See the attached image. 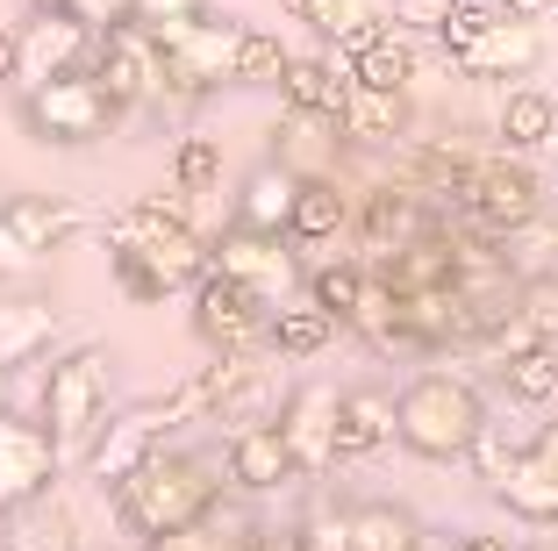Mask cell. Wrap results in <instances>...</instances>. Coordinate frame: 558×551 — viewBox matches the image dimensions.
I'll use <instances>...</instances> for the list:
<instances>
[{"mask_svg": "<svg viewBox=\"0 0 558 551\" xmlns=\"http://www.w3.org/2000/svg\"><path fill=\"white\" fill-rule=\"evenodd\" d=\"M108 259H116L122 294L150 309L172 287H194L208 273V243H201V229H194L180 194H150V201H130L108 223Z\"/></svg>", "mask_w": 558, "mask_h": 551, "instance_id": "6da1fadb", "label": "cell"}, {"mask_svg": "<svg viewBox=\"0 0 558 551\" xmlns=\"http://www.w3.org/2000/svg\"><path fill=\"white\" fill-rule=\"evenodd\" d=\"M215 502H222V480H215V466L201 452H172V444H158V452L144 458V466L130 472V480L116 487V516L130 523L136 537H180V530H201V523L215 516Z\"/></svg>", "mask_w": 558, "mask_h": 551, "instance_id": "7a4b0ae2", "label": "cell"}, {"mask_svg": "<svg viewBox=\"0 0 558 551\" xmlns=\"http://www.w3.org/2000/svg\"><path fill=\"white\" fill-rule=\"evenodd\" d=\"M480 430H487V394L465 373H415L395 394V438L415 458H437V466L444 458H465Z\"/></svg>", "mask_w": 558, "mask_h": 551, "instance_id": "3957f363", "label": "cell"}, {"mask_svg": "<svg viewBox=\"0 0 558 551\" xmlns=\"http://www.w3.org/2000/svg\"><path fill=\"white\" fill-rule=\"evenodd\" d=\"M108 402H116V358L100 344H72L65 358H50L44 373V430L58 444V466H80L86 444L100 438L108 422Z\"/></svg>", "mask_w": 558, "mask_h": 551, "instance_id": "277c9868", "label": "cell"}, {"mask_svg": "<svg viewBox=\"0 0 558 551\" xmlns=\"http://www.w3.org/2000/svg\"><path fill=\"white\" fill-rule=\"evenodd\" d=\"M465 458L480 466L487 494L509 508V516L537 523V530H551V523H558V422H544L530 444H501V430L487 422Z\"/></svg>", "mask_w": 558, "mask_h": 551, "instance_id": "5b68a950", "label": "cell"}, {"mask_svg": "<svg viewBox=\"0 0 558 551\" xmlns=\"http://www.w3.org/2000/svg\"><path fill=\"white\" fill-rule=\"evenodd\" d=\"M451 215L473 237H509L544 215V179L523 165V151H473L451 187Z\"/></svg>", "mask_w": 558, "mask_h": 551, "instance_id": "8992f818", "label": "cell"}, {"mask_svg": "<svg viewBox=\"0 0 558 551\" xmlns=\"http://www.w3.org/2000/svg\"><path fill=\"white\" fill-rule=\"evenodd\" d=\"M22 122H29L36 144H58V151H86L100 136L122 130V100L94 80V72H65V80H44L22 94Z\"/></svg>", "mask_w": 558, "mask_h": 551, "instance_id": "52a82bcc", "label": "cell"}, {"mask_svg": "<svg viewBox=\"0 0 558 551\" xmlns=\"http://www.w3.org/2000/svg\"><path fill=\"white\" fill-rule=\"evenodd\" d=\"M236 44H244V22L222 15H194L158 29V65H165V100H208L236 80Z\"/></svg>", "mask_w": 558, "mask_h": 551, "instance_id": "ba28073f", "label": "cell"}, {"mask_svg": "<svg viewBox=\"0 0 558 551\" xmlns=\"http://www.w3.org/2000/svg\"><path fill=\"white\" fill-rule=\"evenodd\" d=\"M194 330L215 358H236V351H265V330H272V301L251 294L244 279L230 273H201L194 279Z\"/></svg>", "mask_w": 558, "mask_h": 551, "instance_id": "9c48e42d", "label": "cell"}, {"mask_svg": "<svg viewBox=\"0 0 558 551\" xmlns=\"http://www.w3.org/2000/svg\"><path fill=\"white\" fill-rule=\"evenodd\" d=\"M86 65H94V22L72 15V8H36L15 29V86L22 94L44 80H65V72H86Z\"/></svg>", "mask_w": 558, "mask_h": 551, "instance_id": "30bf717a", "label": "cell"}, {"mask_svg": "<svg viewBox=\"0 0 558 551\" xmlns=\"http://www.w3.org/2000/svg\"><path fill=\"white\" fill-rule=\"evenodd\" d=\"M94 72L108 94L122 100V115L130 108H150V100H165V65H158V36L136 29L130 15H116L108 29H94Z\"/></svg>", "mask_w": 558, "mask_h": 551, "instance_id": "8fae6325", "label": "cell"}, {"mask_svg": "<svg viewBox=\"0 0 558 551\" xmlns=\"http://www.w3.org/2000/svg\"><path fill=\"white\" fill-rule=\"evenodd\" d=\"M279 438H287V458H294V480H323L337 466V387L323 380H301L287 402H279Z\"/></svg>", "mask_w": 558, "mask_h": 551, "instance_id": "7c38bea8", "label": "cell"}, {"mask_svg": "<svg viewBox=\"0 0 558 551\" xmlns=\"http://www.w3.org/2000/svg\"><path fill=\"white\" fill-rule=\"evenodd\" d=\"M208 265L215 273H230V279H244L251 294H265V301H294V287H301V265H294V251H287V237H258V229H222V237L208 243Z\"/></svg>", "mask_w": 558, "mask_h": 551, "instance_id": "4fadbf2b", "label": "cell"}, {"mask_svg": "<svg viewBox=\"0 0 558 551\" xmlns=\"http://www.w3.org/2000/svg\"><path fill=\"white\" fill-rule=\"evenodd\" d=\"M351 223H359V243H365L359 259H365V265H379L387 251L415 243L423 229H437V201H423L409 179H379L373 194L351 208Z\"/></svg>", "mask_w": 558, "mask_h": 551, "instance_id": "5bb4252c", "label": "cell"}, {"mask_svg": "<svg viewBox=\"0 0 558 551\" xmlns=\"http://www.w3.org/2000/svg\"><path fill=\"white\" fill-rule=\"evenodd\" d=\"M58 472H65V466H58V444H50L44 422H22V416L0 408V508L50 494Z\"/></svg>", "mask_w": 558, "mask_h": 551, "instance_id": "9a60e30c", "label": "cell"}, {"mask_svg": "<svg viewBox=\"0 0 558 551\" xmlns=\"http://www.w3.org/2000/svg\"><path fill=\"white\" fill-rule=\"evenodd\" d=\"M537 58H544V29H537V22L494 8V22L459 50V58H451V65H459L465 80H523V72H537Z\"/></svg>", "mask_w": 558, "mask_h": 551, "instance_id": "2e32d148", "label": "cell"}, {"mask_svg": "<svg viewBox=\"0 0 558 551\" xmlns=\"http://www.w3.org/2000/svg\"><path fill=\"white\" fill-rule=\"evenodd\" d=\"M0 229H8L29 259H50V251H65L86 229V215L58 194H0Z\"/></svg>", "mask_w": 558, "mask_h": 551, "instance_id": "e0dca14e", "label": "cell"}, {"mask_svg": "<svg viewBox=\"0 0 558 551\" xmlns=\"http://www.w3.org/2000/svg\"><path fill=\"white\" fill-rule=\"evenodd\" d=\"M279 100H287V115L337 122V115H344V100H351V65H344V58H329V50H315V58H287Z\"/></svg>", "mask_w": 558, "mask_h": 551, "instance_id": "ac0fdd59", "label": "cell"}, {"mask_svg": "<svg viewBox=\"0 0 558 551\" xmlns=\"http://www.w3.org/2000/svg\"><path fill=\"white\" fill-rule=\"evenodd\" d=\"M0 551H80V516L58 502V487L0 508Z\"/></svg>", "mask_w": 558, "mask_h": 551, "instance_id": "d6986e66", "label": "cell"}, {"mask_svg": "<svg viewBox=\"0 0 558 551\" xmlns=\"http://www.w3.org/2000/svg\"><path fill=\"white\" fill-rule=\"evenodd\" d=\"M230 480L244 494H272V487L294 480V458H287V438H279V422H236L230 430Z\"/></svg>", "mask_w": 558, "mask_h": 551, "instance_id": "ffe728a7", "label": "cell"}, {"mask_svg": "<svg viewBox=\"0 0 558 551\" xmlns=\"http://www.w3.org/2000/svg\"><path fill=\"white\" fill-rule=\"evenodd\" d=\"M351 229V194L337 187L329 172H301V194H294V223H287V243L301 251H323Z\"/></svg>", "mask_w": 558, "mask_h": 551, "instance_id": "44dd1931", "label": "cell"}, {"mask_svg": "<svg viewBox=\"0 0 558 551\" xmlns=\"http://www.w3.org/2000/svg\"><path fill=\"white\" fill-rule=\"evenodd\" d=\"M401 130H409V94H387V86L351 80V100H344V115H337V136L359 144V151H387V144H401Z\"/></svg>", "mask_w": 558, "mask_h": 551, "instance_id": "7402d4cb", "label": "cell"}, {"mask_svg": "<svg viewBox=\"0 0 558 551\" xmlns=\"http://www.w3.org/2000/svg\"><path fill=\"white\" fill-rule=\"evenodd\" d=\"M294 194H301V172L287 158L279 165H258V172L244 179V194H236V229H258V237H287V223H294Z\"/></svg>", "mask_w": 558, "mask_h": 551, "instance_id": "603a6c76", "label": "cell"}, {"mask_svg": "<svg viewBox=\"0 0 558 551\" xmlns=\"http://www.w3.org/2000/svg\"><path fill=\"white\" fill-rule=\"evenodd\" d=\"M58 344V309L36 301V294H0V366H36V358Z\"/></svg>", "mask_w": 558, "mask_h": 551, "instance_id": "cb8c5ba5", "label": "cell"}, {"mask_svg": "<svg viewBox=\"0 0 558 551\" xmlns=\"http://www.w3.org/2000/svg\"><path fill=\"white\" fill-rule=\"evenodd\" d=\"M387 438H395V394H379V387L337 394V458H365Z\"/></svg>", "mask_w": 558, "mask_h": 551, "instance_id": "d4e9b609", "label": "cell"}, {"mask_svg": "<svg viewBox=\"0 0 558 551\" xmlns=\"http://www.w3.org/2000/svg\"><path fill=\"white\" fill-rule=\"evenodd\" d=\"M337 315L329 309H315L308 294H301V301H279L272 309V330H265V351L272 358H315V351H329V337H337Z\"/></svg>", "mask_w": 558, "mask_h": 551, "instance_id": "484cf974", "label": "cell"}, {"mask_svg": "<svg viewBox=\"0 0 558 551\" xmlns=\"http://www.w3.org/2000/svg\"><path fill=\"white\" fill-rule=\"evenodd\" d=\"M329 58H337V50H329ZM344 65H351V80H359V86H387V94H409V80H415V44L401 36V22H387L373 44L351 50Z\"/></svg>", "mask_w": 558, "mask_h": 551, "instance_id": "4316f807", "label": "cell"}, {"mask_svg": "<svg viewBox=\"0 0 558 551\" xmlns=\"http://www.w3.org/2000/svg\"><path fill=\"white\" fill-rule=\"evenodd\" d=\"M494 136H501V151H544L558 136L551 94H537V86H509V100H501V115H494Z\"/></svg>", "mask_w": 558, "mask_h": 551, "instance_id": "83f0119b", "label": "cell"}, {"mask_svg": "<svg viewBox=\"0 0 558 551\" xmlns=\"http://www.w3.org/2000/svg\"><path fill=\"white\" fill-rule=\"evenodd\" d=\"M423 523L409 502H359L351 508V551H415Z\"/></svg>", "mask_w": 558, "mask_h": 551, "instance_id": "f1b7e54d", "label": "cell"}, {"mask_svg": "<svg viewBox=\"0 0 558 551\" xmlns=\"http://www.w3.org/2000/svg\"><path fill=\"white\" fill-rule=\"evenodd\" d=\"M365 279H373V265H365V259H323V265H308V273H301V294H308L315 309H329L337 323H344V315L359 309Z\"/></svg>", "mask_w": 558, "mask_h": 551, "instance_id": "f546056e", "label": "cell"}, {"mask_svg": "<svg viewBox=\"0 0 558 551\" xmlns=\"http://www.w3.org/2000/svg\"><path fill=\"white\" fill-rule=\"evenodd\" d=\"M215 187H222V144L215 136H180V151H172V194L201 201Z\"/></svg>", "mask_w": 558, "mask_h": 551, "instance_id": "4dcf8cb0", "label": "cell"}, {"mask_svg": "<svg viewBox=\"0 0 558 551\" xmlns=\"http://www.w3.org/2000/svg\"><path fill=\"white\" fill-rule=\"evenodd\" d=\"M501 387H509V402H551V394H558V351H551V344L509 351V358H501Z\"/></svg>", "mask_w": 558, "mask_h": 551, "instance_id": "1f68e13d", "label": "cell"}, {"mask_svg": "<svg viewBox=\"0 0 558 551\" xmlns=\"http://www.w3.org/2000/svg\"><path fill=\"white\" fill-rule=\"evenodd\" d=\"M287 15L308 22L315 36H329V44H337V36H351L359 22H379V15H387V0H287Z\"/></svg>", "mask_w": 558, "mask_h": 551, "instance_id": "d6a6232c", "label": "cell"}, {"mask_svg": "<svg viewBox=\"0 0 558 551\" xmlns=\"http://www.w3.org/2000/svg\"><path fill=\"white\" fill-rule=\"evenodd\" d=\"M287 58H294V50L279 44L272 29H251V22H244V44H236V80L230 86H279V80H287Z\"/></svg>", "mask_w": 558, "mask_h": 551, "instance_id": "836d02e7", "label": "cell"}, {"mask_svg": "<svg viewBox=\"0 0 558 551\" xmlns=\"http://www.w3.org/2000/svg\"><path fill=\"white\" fill-rule=\"evenodd\" d=\"M294 544L301 551H351V508L329 502V494H315L308 516L294 523Z\"/></svg>", "mask_w": 558, "mask_h": 551, "instance_id": "e575fe53", "label": "cell"}, {"mask_svg": "<svg viewBox=\"0 0 558 551\" xmlns=\"http://www.w3.org/2000/svg\"><path fill=\"white\" fill-rule=\"evenodd\" d=\"M487 22H494V0H451V15L437 22V44L451 50V58H459V50L473 44V36L487 29Z\"/></svg>", "mask_w": 558, "mask_h": 551, "instance_id": "d590c367", "label": "cell"}, {"mask_svg": "<svg viewBox=\"0 0 558 551\" xmlns=\"http://www.w3.org/2000/svg\"><path fill=\"white\" fill-rule=\"evenodd\" d=\"M122 15L136 22V29H172V22H194V15H208V0H122Z\"/></svg>", "mask_w": 558, "mask_h": 551, "instance_id": "8d00e7d4", "label": "cell"}, {"mask_svg": "<svg viewBox=\"0 0 558 551\" xmlns=\"http://www.w3.org/2000/svg\"><path fill=\"white\" fill-rule=\"evenodd\" d=\"M387 15L409 22V29H429V36H437V22L451 15V0H387Z\"/></svg>", "mask_w": 558, "mask_h": 551, "instance_id": "74e56055", "label": "cell"}, {"mask_svg": "<svg viewBox=\"0 0 558 551\" xmlns=\"http://www.w3.org/2000/svg\"><path fill=\"white\" fill-rule=\"evenodd\" d=\"M494 8H501V15H523V22H537V15H551L558 0H494Z\"/></svg>", "mask_w": 558, "mask_h": 551, "instance_id": "f35d334b", "label": "cell"}, {"mask_svg": "<svg viewBox=\"0 0 558 551\" xmlns=\"http://www.w3.org/2000/svg\"><path fill=\"white\" fill-rule=\"evenodd\" d=\"M15 80V29H8V22H0V86Z\"/></svg>", "mask_w": 558, "mask_h": 551, "instance_id": "ab89813d", "label": "cell"}, {"mask_svg": "<svg viewBox=\"0 0 558 551\" xmlns=\"http://www.w3.org/2000/svg\"><path fill=\"white\" fill-rule=\"evenodd\" d=\"M415 551H465V537H451V530H423V544Z\"/></svg>", "mask_w": 558, "mask_h": 551, "instance_id": "60d3db41", "label": "cell"}, {"mask_svg": "<svg viewBox=\"0 0 558 551\" xmlns=\"http://www.w3.org/2000/svg\"><path fill=\"white\" fill-rule=\"evenodd\" d=\"M258 551H301L294 530H258Z\"/></svg>", "mask_w": 558, "mask_h": 551, "instance_id": "b9f144b4", "label": "cell"}, {"mask_svg": "<svg viewBox=\"0 0 558 551\" xmlns=\"http://www.w3.org/2000/svg\"><path fill=\"white\" fill-rule=\"evenodd\" d=\"M465 551H515V544H509V537H487V530H473V537H465Z\"/></svg>", "mask_w": 558, "mask_h": 551, "instance_id": "7bdbcfd3", "label": "cell"}, {"mask_svg": "<svg viewBox=\"0 0 558 551\" xmlns=\"http://www.w3.org/2000/svg\"><path fill=\"white\" fill-rule=\"evenodd\" d=\"M8 380H15V373H8V366H0V408H8Z\"/></svg>", "mask_w": 558, "mask_h": 551, "instance_id": "ee69618b", "label": "cell"}, {"mask_svg": "<svg viewBox=\"0 0 558 551\" xmlns=\"http://www.w3.org/2000/svg\"><path fill=\"white\" fill-rule=\"evenodd\" d=\"M36 8H65V0H36Z\"/></svg>", "mask_w": 558, "mask_h": 551, "instance_id": "f6af8a7d", "label": "cell"}]
</instances>
